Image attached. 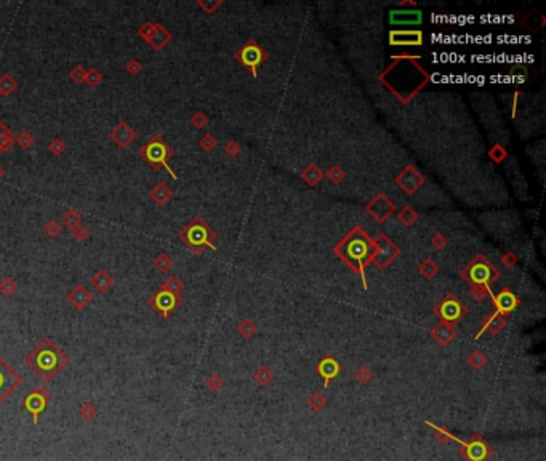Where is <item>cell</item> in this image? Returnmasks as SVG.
<instances>
[{"mask_svg": "<svg viewBox=\"0 0 546 461\" xmlns=\"http://www.w3.org/2000/svg\"><path fill=\"white\" fill-rule=\"evenodd\" d=\"M90 282H92V285L93 287L98 290L100 293H106L107 290H111L112 288V285H114V277H112V274L109 271H106V269H98L95 272V274L92 276V279H90Z\"/></svg>", "mask_w": 546, "mask_h": 461, "instance_id": "cell-9", "label": "cell"}, {"mask_svg": "<svg viewBox=\"0 0 546 461\" xmlns=\"http://www.w3.org/2000/svg\"><path fill=\"white\" fill-rule=\"evenodd\" d=\"M85 77H87V69H85L82 64H76L74 68L69 71V78L77 85L85 83Z\"/></svg>", "mask_w": 546, "mask_h": 461, "instance_id": "cell-23", "label": "cell"}, {"mask_svg": "<svg viewBox=\"0 0 546 461\" xmlns=\"http://www.w3.org/2000/svg\"><path fill=\"white\" fill-rule=\"evenodd\" d=\"M156 29H157V23L146 21V23H143L141 26L138 27V35L149 45V42L153 40L154 34H156Z\"/></svg>", "mask_w": 546, "mask_h": 461, "instance_id": "cell-15", "label": "cell"}, {"mask_svg": "<svg viewBox=\"0 0 546 461\" xmlns=\"http://www.w3.org/2000/svg\"><path fill=\"white\" fill-rule=\"evenodd\" d=\"M68 301L74 306L77 311H85L93 301V295L92 292L85 287L82 283H77L74 288L69 290L68 293Z\"/></svg>", "mask_w": 546, "mask_h": 461, "instance_id": "cell-8", "label": "cell"}, {"mask_svg": "<svg viewBox=\"0 0 546 461\" xmlns=\"http://www.w3.org/2000/svg\"><path fill=\"white\" fill-rule=\"evenodd\" d=\"M61 221L66 224V226H69L72 229V228H76V226H78V224L82 223V215L78 213L76 208H69V210H66L64 213H63Z\"/></svg>", "mask_w": 546, "mask_h": 461, "instance_id": "cell-16", "label": "cell"}, {"mask_svg": "<svg viewBox=\"0 0 546 461\" xmlns=\"http://www.w3.org/2000/svg\"><path fill=\"white\" fill-rule=\"evenodd\" d=\"M23 378L13 367H10L2 356H0V405L8 399L11 392H15L21 386Z\"/></svg>", "mask_w": 546, "mask_h": 461, "instance_id": "cell-5", "label": "cell"}, {"mask_svg": "<svg viewBox=\"0 0 546 461\" xmlns=\"http://www.w3.org/2000/svg\"><path fill=\"white\" fill-rule=\"evenodd\" d=\"M309 405H311L312 410H322L325 407V399L320 396V394H314V396L309 397Z\"/></svg>", "mask_w": 546, "mask_h": 461, "instance_id": "cell-28", "label": "cell"}, {"mask_svg": "<svg viewBox=\"0 0 546 461\" xmlns=\"http://www.w3.org/2000/svg\"><path fill=\"white\" fill-rule=\"evenodd\" d=\"M469 362L472 363V365L474 367H481L482 363L485 362V356L484 354H479V353H476V354H472L471 357H469Z\"/></svg>", "mask_w": 546, "mask_h": 461, "instance_id": "cell-31", "label": "cell"}, {"mask_svg": "<svg viewBox=\"0 0 546 461\" xmlns=\"http://www.w3.org/2000/svg\"><path fill=\"white\" fill-rule=\"evenodd\" d=\"M48 151H50V154L56 155V157L63 155L66 151V143L61 138H54L50 141V144H48Z\"/></svg>", "mask_w": 546, "mask_h": 461, "instance_id": "cell-25", "label": "cell"}, {"mask_svg": "<svg viewBox=\"0 0 546 461\" xmlns=\"http://www.w3.org/2000/svg\"><path fill=\"white\" fill-rule=\"evenodd\" d=\"M109 138L120 149H127L136 139V131L129 122H119L109 131Z\"/></svg>", "mask_w": 546, "mask_h": 461, "instance_id": "cell-7", "label": "cell"}, {"mask_svg": "<svg viewBox=\"0 0 546 461\" xmlns=\"http://www.w3.org/2000/svg\"><path fill=\"white\" fill-rule=\"evenodd\" d=\"M18 88V82L16 78L5 72V74L0 76V96H10L11 93H15Z\"/></svg>", "mask_w": 546, "mask_h": 461, "instance_id": "cell-13", "label": "cell"}, {"mask_svg": "<svg viewBox=\"0 0 546 461\" xmlns=\"http://www.w3.org/2000/svg\"><path fill=\"white\" fill-rule=\"evenodd\" d=\"M159 288H162V290H167V292H170V293L180 295L181 292H183L184 285H183V282H181V281H180V279H178L177 276H172V277H168L167 281H163V282H162V285H160Z\"/></svg>", "mask_w": 546, "mask_h": 461, "instance_id": "cell-14", "label": "cell"}, {"mask_svg": "<svg viewBox=\"0 0 546 461\" xmlns=\"http://www.w3.org/2000/svg\"><path fill=\"white\" fill-rule=\"evenodd\" d=\"M148 303H149V306L160 315V317L168 319L170 315H172L181 306L183 300L180 298V295L170 293V292H167V290L159 288L157 292H154L153 295L149 296Z\"/></svg>", "mask_w": 546, "mask_h": 461, "instance_id": "cell-4", "label": "cell"}, {"mask_svg": "<svg viewBox=\"0 0 546 461\" xmlns=\"http://www.w3.org/2000/svg\"><path fill=\"white\" fill-rule=\"evenodd\" d=\"M178 237L187 248H191V250L196 253H200L205 247L215 248V245L211 244L215 239L213 230L200 220V218H194V220L178 234Z\"/></svg>", "mask_w": 546, "mask_h": 461, "instance_id": "cell-3", "label": "cell"}, {"mask_svg": "<svg viewBox=\"0 0 546 461\" xmlns=\"http://www.w3.org/2000/svg\"><path fill=\"white\" fill-rule=\"evenodd\" d=\"M61 230H63L61 223L56 221V220H48V221L45 223V226H44V232H45L50 239L58 237V235L61 234Z\"/></svg>", "mask_w": 546, "mask_h": 461, "instance_id": "cell-22", "label": "cell"}, {"mask_svg": "<svg viewBox=\"0 0 546 461\" xmlns=\"http://www.w3.org/2000/svg\"><path fill=\"white\" fill-rule=\"evenodd\" d=\"M139 157L143 160H146L153 168L159 170V168H165L167 172L172 175V178H177V175L168 165V159L173 157V149L168 146V144L163 141V138L159 135L151 136L146 143L143 144L138 151Z\"/></svg>", "mask_w": 546, "mask_h": 461, "instance_id": "cell-2", "label": "cell"}, {"mask_svg": "<svg viewBox=\"0 0 546 461\" xmlns=\"http://www.w3.org/2000/svg\"><path fill=\"white\" fill-rule=\"evenodd\" d=\"M103 78H104V76H103L98 69H96V68H90V69L87 71V77H85V83H87L88 87L96 88V87H100V85H101Z\"/></svg>", "mask_w": 546, "mask_h": 461, "instance_id": "cell-19", "label": "cell"}, {"mask_svg": "<svg viewBox=\"0 0 546 461\" xmlns=\"http://www.w3.org/2000/svg\"><path fill=\"white\" fill-rule=\"evenodd\" d=\"M50 397H52L50 391H48L47 387L40 386V387H35V389L24 399L23 407L27 413H31L32 424H39V416L45 411L48 402H50Z\"/></svg>", "mask_w": 546, "mask_h": 461, "instance_id": "cell-6", "label": "cell"}, {"mask_svg": "<svg viewBox=\"0 0 546 461\" xmlns=\"http://www.w3.org/2000/svg\"><path fill=\"white\" fill-rule=\"evenodd\" d=\"M15 144V135L13 131H10V128L5 125L2 120H0V153L5 154L13 148Z\"/></svg>", "mask_w": 546, "mask_h": 461, "instance_id": "cell-12", "label": "cell"}, {"mask_svg": "<svg viewBox=\"0 0 546 461\" xmlns=\"http://www.w3.org/2000/svg\"><path fill=\"white\" fill-rule=\"evenodd\" d=\"M191 124L196 127V128H202V127H205V124H207V117H205L202 112H196L192 115Z\"/></svg>", "mask_w": 546, "mask_h": 461, "instance_id": "cell-29", "label": "cell"}, {"mask_svg": "<svg viewBox=\"0 0 546 461\" xmlns=\"http://www.w3.org/2000/svg\"><path fill=\"white\" fill-rule=\"evenodd\" d=\"M24 363L37 375V377L48 383L56 378L63 368L69 363V356L59 348L50 338H45L24 357Z\"/></svg>", "mask_w": 546, "mask_h": 461, "instance_id": "cell-1", "label": "cell"}, {"mask_svg": "<svg viewBox=\"0 0 546 461\" xmlns=\"http://www.w3.org/2000/svg\"><path fill=\"white\" fill-rule=\"evenodd\" d=\"M205 384H207V387L210 391H213V392H216V391H220L221 389V386H223V380L218 377V375H210V377L207 378V381H205Z\"/></svg>", "mask_w": 546, "mask_h": 461, "instance_id": "cell-27", "label": "cell"}, {"mask_svg": "<svg viewBox=\"0 0 546 461\" xmlns=\"http://www.w3.org/2000/svg\"><path fill=\"white\" fill-rule=\"evenodd\" d=\"M170 40H172V34H170L160 23H157L156 34H154L153 40L149 42L151 48H153V50H156V51H160V50H163V48H165V45L168 44Z\"/></svg>", "mask_w": 546, "mask_h": 461, "instance_id": "cell-11", "label": "cell"}, {"mask_svg": "<svg viewBox=\"0 0 546 461\" xmlns=\"http://www.w3.org/2000/svg\"><path fill=\"white\" fill-rule=\"evenodd\" d=\"M255 378H257V381L260 384H266L271 380V373H269L268 368H261V370H258V373L255 375Z\"/></svg>", "mask_w": 546, "mask_h": 461, "instance_id": "cell-30", "label": "cell"}, {"mask_svg": "<svg viewBox=\"0 0 546 461\" xmlns=\"http://www.w3.org/2000/svg\"><path fill=\"white\" fill-rule=\"evenodd\" d=\"M3 177H5V170H3V167H2V165H0V179H2Z\"/></svg>", "mask_w": 546, "mask_h": 461, "instance_id": "cell-34", "label": "cell"}, {"mask_svg": "<svg viewBox=\"0 0 546 461\" xmlns=\"http://www.w3.org/2000/svg\"><path fill=\"white\" fill-rule=\"evenodd\" d=\"M357 378H359L362 383H367V380L370 378V370H365V368H362L359 373H357Z\"/></svg>", "mask_w": 546, "mask_h": 461, "instance_id": "cell-33", "label": "cell"}, {"mask_svg": "<svg viewBox=\"0 0 546 461\" xmlns=\"http://www.w3.org/2000/svg\"><path fill=\"white\" fill-rule=\"evenodd\" d=\"M154 266H156V269H159L160 272H168L173 266V259L170 258L167 253H160L159 256L154 259Z\"/></svg>", "mask_w": 546, "mask_h": 461, "instance_id": "cell-21", "label": "cell"}, {"mask_svg": "<svg viewBox=\"0 0 546 461\" xmlns=\"http://www.w3.org/2000/svg\"><path fill=\"white\" fill-rule=\"evenodd\" d=\"M125 71L129 72L130 76L136 77V76H139L143 72V63L139 61V59H136V58H131V59H129V61H127Z\"/></svg>", "mask_w": 546, "mask_h": 461, "instance_id": "cell-26", "label": "cell"}, {"mask_svg": "<svg viewBox=\"0 0 546 461\" xmlns=\"http://www.w3.org/2000/svg\"><path fill=\"white\" fill-rule=\"evenodd\" d=\"M15 141L18 143V146H20L21 149H24V151H27V149H31L32 146H34V143H35V138H34V135L31 131H21L20 135L16 136V139Z\"/></svg>", "mask_w": 546, "mask_h": 461, "instance_id": "cell-18", "label": "cell"}, {"mask_svg": "<svg viewBox=\"0 0 546 461\" xmlns=\"http://www.w3.org/2000/svg\"><path fill=\"white\" fill-rule=\"evenodd\" d=\"M149 197H151V200H153V202H156L157 205H167L170 200H172V197H173V192H172V189H170V187L165 184V183H157L153 189H151V192H149Z\"/></svg>", "mask_w": 546, "mask_h": 461, "instance_id": "cell-10", "label": "cell"}, {"mask_svg": "<svg viewBox=\"0 0 546 461\" xmlns=\"http://www.w3.org/2000/svg\"><path fill=\"white\" fill-rule=\"evenodd\" d=\"M200 146H202L204 149H207V151L213 149V146H215V139L211 138L210 135L204 136V138H202V141H200Z\"/></svg>", "mask_w": 546, "mask_h": 461, "instance_id": "cell-32", "label": "cell"}, {"mask_svg": "<svg viewBox=\"0 0 546 461\" xmlns=\"http://www.w3.org/2000/svg\"><path fill=\"white\" fill-rule=\"evenodd\" d=\"M78 415H80L85 421H92L93 418H96V415H98V407L92 402H85L82 404V407L78 409Z\"/></svg>", "mask_w": 546, "mask_h": 461, "instance_id": "cell-20", "label": "cell"}, {"mask_svg": "<svg viewBox=\"0 0 546 461\" xmlns=\"http://www.w3.org/2000/svg\"><path fill=\"white\" fill-rule=\"evenodd\" d=\"M16 292H18V283H16L15 279L3 277L2 281H0V293H2L3 296L10 298V296H13Z\"/></svg>", "mask_w": 546, "mask_h": 461, "instance_id": "cell-17", "label": "cell"}, {"mask_svg": "<svg viewBox=\"0 0 546 461\" xmlns=\"http://www.w3.org/2000/svg\"><path fill=\"white\" fill-rule=\"evenodd\" d=\"M71 235H72V239H74L76 242L82 244V242H85V240L90 237V230L85 228V226H82V224H78V226L72 228Z\"/></svg>", "mask_w": 546, "mask_h": 461, "instance_id": "cell-24", "label": "cell"}]
</instances>
